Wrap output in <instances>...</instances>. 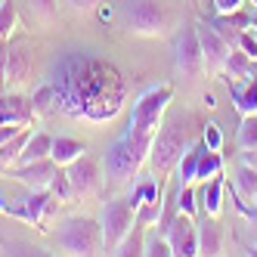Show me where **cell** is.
I'll list each match as a JSON object with an SVG mask.
<instances>
[{
	"mask_svg": "<svg viewBox=\"0 0 257 257\" xmlns=\"http://www.w3.org/2000/svg\"><path fill=\"white\" fill-rule=\"evenodd\" d=\"M53 90H56V108L75 121L105 124L112 121L127 102V81L108 59L93 53L71 50L59 56L50 68Z\"/></svg>",
	"mask_w": 257,
	"mask_h": 257,
	"instance_id": "1",
	"label": "cell"
},
{
	"mask_svg": "<svg viewBox=\"0 0 257 257\" xmlns=\"http://www.w3.org/2000/svg\"><path fill=\"white\" fill-rule=\"evenodd\" d=\"M195 124H198L195 112H174V115H164L158 134H155V140H152L149 158H146V164L152 168L155 177H164V180H168V177L177 171L180 158L195 146V137H192V127H195Z\"/></svg>",
	"mask_w": 257,
	"mask_h": 257,
	"instance_id": "2",
	"label": "cell"
},
{
	"mask_svg": "<svg viewBox=\"0 0 257 257\" xmlns=\"http://www.w3.org/2000/svg\"><path fill=\"white\" fill-rule=\"evenodd\" d=\"M56 245L62 254L71 257H93L102 254V226L99 220L93 217H65L59 220V229H56Z\"/></svg>",
	"mask_w": 257,
	"mask_h": 257,
	"instance_id": "3",
	"label": "cell"
},
{
	"mask_svg": "<svg viewBox=\"0 0 257 257\" xmlns=\"http://www.w3.org/2000/svg\"><path fill=\"white\" fill-rule=\"evenodd\" d=\"M118 25L134 38H161L168 31V13L158 0H124L118 10Z\"/></svg>",
	"mask_w": 257,
	"mask_h": 257,
	"instance_id": "4",
	"label": "cell"
},
{
	"mask_svg": "<svg viewBox=\"0 0 257 257\" xmlns=\"http://www.w3.org/2000/svg\"><path fill=\"white\" fill-rule=\"evenodd\" d=\"M149 158V146H143L137 140H131L127 134H121L112 146H108V152L102 158V168H105V177L115 183V186H124V183H131L140 168L146 164Z\"/></svg>",
	"mask_w": 257,
	"mask_h": 257,
	"instance_id": "5",
	"label": "cell"
},
{
	"mask_svg": "<svg viewBox=\"0 0 257 257\" xmlns=\"http://www.w3.org/2000/svg\"><path fill=\"white\" fill-rule=\"evenodd\" d=\"M174 68H177V75L189 78V81H195L198 75H205V56H201L195 22H186L174 34Z\"/></svg>",
	"mask_w": 257,
	"mask_h": 257,
	"instance_id": "6",
	"label": "cell"
},
{
	"mask_svg": "<svg viewBox=\"0 0 257 257\" xmlns=\"http://www.w3.org/2000/svg\"><path fill=\"white\" fill-rule=\"evenodd\" d=\"M99 226H102L105 254H112L121 245V238L134 229V205H131V198H108L102 205Z\"/></svg>",
	"mask_w": 257,
	"mask_h": 257,
	"instance_id": "7",
	"label": "cell"
},
{
	"mask_svg": "<svg viewBox=\"0 0 257 257\" xmlns=\"http://www.w3.org/2000/svg\"><path fill=\"white\" fill-rule=\"evenodd\" d=\"M56 205H59V201L53 198L50 189H31L25 198H13L4 214H10V217H16V220H25V223H34V226H41V229H47L44 223L53 217Z\"/></svg>",
	"mask_w": 257,
	"mask_h": 257,
	"instance_id": "8",
	"label": "cell"
},
{
	"mask_svg": "<svg viewBox=\"0 0 257 257\" xmlns=\"http://www.w3.org/2000/svg\"><path fill=\"white\" fill-rule=\"evenodd\" d=\"M31 81H34V47L28 41H10L4 90H22Z\"/></svg>",
	"mask_w": 257,
	"mask_h": 257,
	"instance_id": "9",
	"label": "cell"
},
{
	"mask_svg": "<svg viewBox=\"0 0 257 257\" xmlns=\"http://www.w3.org/2000/svg\"><path fill=\"white\" fill-rule=\"evenodd\" d=\"M195 28H198V44H201V56H205V71L211 78H220L223 75V65H226V59H229V53H232V47L220 38V34L205 22V19H198L195 22Z\"/></svg>",
	"mask_w": 257,
	"mask_h": 257,
	"instance_id": "10",
	"label": "cell"
},
{
	"mask_svg": "<svg viewBox=\"0 0 257 257\" xmlns=\"http://www.w3.org/2000/svg\"><path fill=\"white\" fill-rule=\"evenodd\" d=\"M164 238L171 242L174 257H195L198 254V223H195V217L177 211L174 220L168 223V229H164Z\"/></svg>",
	"mask_w": 257,
	"mask_h": 257,
	"instance_id": "11",
	"label": "cell"
},
{
	"mask_svg": "<svg viewBox=\"0 0 257 257\" xmlns=\"http://www.w3.org/2000/svg\"><path fill=\"white\" fill-rule=\"evenodd\" d=\"M65 171H68V180H71V189H75V198H96L99 195L105 177H102L99 164L93 158L81 155L78 161H71Z\"/></svg>",
	"mask_w": 257,
	"mask_h": 257,
	"instance_id": "12",
	"label": "cell"
},
{
	"mask_svg": "<svg viewBox=\"0 0 257 257\" xmlns=\"http://www.w3.org/2000/svg\"><path fill=\"white\" fill-rule=\"evenodd\" d=\"M34 105L31 96L22 90H0V124H16V127H31L34 124Z\"/></svg>",
	"mask_w": 257,
	"mask_h": 257,
	"instance_id": "13",
	"label": "cell"
},
{
	"mask_svg": "<svg viewBox=\"0 0 257 257\" xmlns=\"http://www.w3.org/2000/svg\"><path fill=\"white\" fill-rule=\"evenodd\" d=\"M56 171H59V164L53 158H38V161H28V164H13L7 171V177H13L16 183H22L28 189H50V180Z\"/></svg>",
	"mask_w": 257,
	"mask_h": 257,
	"instance_id": "14",
	"label": "cell"
},
{
	"mask_svg": "<svg viewBox=\"0 0 257 257\" xmlns=\"http://www.w3.org/2000/svg\"><path fill=\"white\" fill-rule=\"evenodd\" d=\"M205 22H208L229 47H235V44H238V34L251 28V13H245V10H235V13H214L211 19H205Z\"/></svg>",
	"mask_w": 257,
	"mask_h": 257,
	"instance_id": "15",
	"label": "cell"
},
{
	"mask_svg": "<svg viewBox=\"0 0 257 257\" xmlns=\"http://www.w3.org/2000/svg\"><path fill=\"white\" fill-rule=\"evenodd\" d=\"M223 195H226V177L223 174L205 180V183H201V189H198V208H201V214L220 217V211H223Z\"/></svg>",
	"mask_w": 257,
	"mask_h": 257,
	"instance_id": "16",
	"label": "cell"
},
{
	"mask_svg": "<svg viewBox=\"0 0 257 257\" xmlns=\"http://www.w3.org/2000/svg\"><path fill=\"white\" fill-rule=\"evenodd\" d=\"M198 254H205V257L223 254V229H220L217 217L211 214H201L198 220Z\"/></svg>",
	"mask_w": 257,
	"mask_h": 257,
	"instance_id": "17",
	"label": "cell"
},
{
	"mask_svg": "<svg viewBox=\"0 0 257 257\" xmlns=\"http://www.w3.org/2000/svg\"><path fill=\"white\" fill-rule=\"evenodd\" d=\"M254 75H257V59H254V56H248L245 50L232 47L229 59H226V65H223V78H226V84L248 81V78H254Z\"/></svg>",
	"mask_w": 257,
	"mask_h": 257,
	"instance_id": "18",
	"label": "cell"
},
{
	"mask_svg": "<svg viewBox=\"0 0 257 257\" xmlns=\"http://www.w3.org/2000/svg\"><path fill=\"white\" fill-rule=\"evenodd\" d=\"M229 87V96H232V105L238 115H257V75L248 78V81H235V84H226Z\"/></svg>",
	"mask_w": 257,
	"mask_h": 257,
	"instance_id": "19",
	"label": "cell"
},
{
	"mask_svg": "<svg viewBox=\"0 0 257 257\" xmlns=\"http://www.w3.org/2000/svg\"><path fill=\"white\" fill-rule=\"evenodd\" d=\"M81 155H87V146L81 140H71V137H53V152L50 158L59 164V168H68L71 161H78Z\"/></svg>",
	"mask_w": 257,
	"mask_h": 257,
	"instance_id": "20",
	"label": "cell"
},
{
	"mask_svg": "<svg viewBox=\"0 0 257 257\" xmlns=\"http://www.w3.org/2000/svg\"><path fill=\"white\" fill-rule=\"evenodd\" d=\"M232 189L238 192L242 201H254L257 198V168L248 161H242L232 174Z\"/></svg>",
	"mask_w": 257,
	"mask_h": 257,
	"instance_id": "21",
	"label": "cell"
},
{
	"mask_svg": "<svg viewBox=\"0 0 257 257\" xmlns=\"http://www.w3.org/2000/svg\"><path fill=\"white\" fill-rule=\"evenodd\" d=\"M31 134H34V127H22V131L16 134L13 140H7L4 146H0V161H4L7 171L13 168V164H19V158H22V152H25V143L31 140Z\"/></svg>",
	"mask_w": 257,
	"mask_h": 257,
	"instance_id": "22",
	"label": "cell"
},
{
	"mask_svg": "<svg viewBox=\"0 0 257 257\" xmlns=\"http://www.w3.org/2000/svg\"><path fill=\"white\" fill-rule=\"evenodd\" d=\"M201 149H205V143H195L192 149L180 158V164H177V186H189V183H195V174H198V155H201Z\"/></svg>",
	"mask_w": 257,
	"mask_h": 257,
	"instance_id": "23",
	"label": "cell"
},
{
	"mask_svg": "<svg viewBox=\"0 0 257 257\" xmlns=\"http://www.w3.org/2000/svg\"><path fill=\"white\" fill-rule=\"evenodd\" d=\"M161 214H164V195L143 201V205L134 211V223H137V226H143V229H152V226H158Z\"/></svg>",
	"mask_w": 257,
	"mask_h": 257,
	"instance_id": "24",
	"label": "cell"
},
{
	"mask_svg": "<svg viewBox=\"0 0 257 257\" xmlns=\"http://www.w3.org/2000/svg\"><path fill=\"white\" fill-rule=\"evenodd\" d=\"M53 152V137L38 131V134H31V140L25 143V152L19 158V164H28V161H38V158H50Z\"/></svg>",
	"mask_w": 257,
	"mask_h": 257,
	"instance_id": "25",
	"label": "cell"
},
{
	"mask_svg": "<svg viewBox=\"0 0 257 257\" xmlns=\"http://www.w3.org/2000/svg\"><path fill=\"white\" fill-rule=\"evenodd\" d=\"M223 155L220 152H214V149H201V155H198V174H195V180L198 183H205V180H211V177H217V174H223Z\"/></svg>",
	"mask_w": 257,
	"mask_h": 257,
	"instance_id": "26",
	"label": "cell"
},
{
	"mask_svg": "<svg viewBox=\"0 0 257 257\" xmlns=\"http://www.w3.org/2000/svg\"><path fill=\"white\" fill-rule=\"evenodd\" d=\"M143 245H146V229L134 223V229L121 238V245H118L112 254H115V257H140V254H143Z\"/></svg>",
	"mask_w": 257,
	"mask_h": 257,
	"instance_id": "27",
	"label": "cell"
},
{
	"mask_svg": "<svg viewBox=\"0 0 257 257\" xmlns=\"http://www.w3.org/2000/svg\"><path fill=\"white\" fill-rule=\"evenodd\" d=\"M50 192H53V198L59 201V205H75V189H71V180H68V171L65 168H59L56 174H53V180H50Z\"/></svg>",
	"mask_w": 257,
	"mask_h": 257,
	"instance_id": "28",
	"label": "cell"
},
{
	"mask_svg": "<svg viewBox=\"0 0 257 257\" xmlns=\"http://www.w3.org/2000/svg\"><path fill=\"white\" fill-rule=\"evenodd\" d=\"M31 105H34V115H38V118H44V115H50V112H56V90H53L50 81L34 90Z\"/></svg>",
	"mask_w": 257,
	"mask_h": 257,
	"instance_id": "29",
	"label": "cell"
},
{
	"mask_svg": "<svg viewBox=\"0 0 257 257\" xmlns=\"http://www.w3.org/2000/svg\"><path fill=\"white\" fill-rule=\"evenodd\" d=\"M25 4H28L31 19L41 22V25H50L59 13V0H25Z\"/></svg>",
	"mask_w": 257,
	"mask_h": 257,
	"instance_id": "30",
	"label": "cell"
},
{
	"mask_svg": "<svg viewBox=\"0 0 257 257\" xmlns=\"http://www.w3.org/2000/svg\"><path fill=\"white\" fill-rule=\"evenodd\" d=\"M235 143L242 152H251L257 149V115H245L242 124H238V134H235Z\"/></svg>",
	"mask_w": 257,
	"mask_h": 257,
	"instance_id": "31",
	"label": "cell"
},
{
	"mask_svg": "<svg viewBox=\"0 0 257 257\" xmlns=\"http://www.w3.org/2000/svg\"><path fill=\"white\" fill-rule=\"evenodd\" d=\"M143 254L146 257H171L174 251H171V242L164 238L155 226L152 229H146V245H143Z\"/></svg>",
	"mask_w": 257,
	"mask_h": 257,
	"instance_id": "32",
	"label": "cell"
},
{
	"mask_svg": "<svg viewBox=\"0 0 257 257\" xmlns=\"http://www.w3.org/2000/svg\"><path fill=\"white\" fill-rule=\"evenodd\" d=\"M19 22V10H16V0H0V38L10 41V34L16 31Z\"/></svg>",
	"mask_w": 257,
	"mask_h": 257,
	"instance_id": "33",
	"label": "cell"
},
{
	"mask_svg": "<svg viewBox=\"0 0 257 257\" xmlns=\"http://www.w3.org/2000/svg\"><path fill=\"white\" fill-rule=\"evenodd\" d=\"M177 211L189 214V217H198L201 214V208H198V192L192 189V183H189V186H177Z\"/></svg>",
	"mask_w": 257,
	"mask_h": 257,
	"instance_id": "34",
	"label": "cell"
},
{
	"mask_svg": "<svg viewBox=\"0 0 257 257\" xmlns=\"http://www.w3.org/2000/svg\"><path fill=\"white\" fill-rule=\"evenodd\" d=\"M201 143L208 146V149H214V152H220L223 149V134H220V127L217 124H201Z\"/></svg>",
	"mask_w": 257,
	"mask_h": 257,
	"instance_id": "35",
	"label": "cell"
},
{
	"mask_svg": "<svg viewBox=\"0 0 257 257\" xmlns=\"http://www.w3.org/2000/svg\"><path fill=\"white\" fill-rule=\"evenodd\" d=\"M229 195H232V201H235V208H238V214H245L251 223H257V198L254 201H242L238 198V192L235 189H229Z\"/></svg>",
	"mask_w": 257,
	"mask_h": 257,
	"instance_id": "36",
	"label": "cell"
},
{
	"mask_svg": "<svg viewBox=\"0 0 257 257\" xmlns=\"http://www.w3.org/2000/svg\"><path fill=\"white\" fill-rule=\"evenodd\" d=\"M235 47H238V50H245L248 56L257 59V34H254V28H248V31L238 34V44H235Z\"/></svg>",
	"mask_w": 257,
	"mask_h": 257,
	"instance_id": "37",
	"label": "cell"
},
{
	"mask_svg": "<svg viewBox=\"0 0 257 257\" xmlns=\"http://www.w3.org/2000/svg\"><path fill=\"white\" fill-rule=\"evenodd\" d=\"M65 4L75 10V13H93V10L102 4V0H65Z\"/></svg>",
	"mask_w": 257,
	"mask_h": 257,
	"instance_id": "38",
	"label": "cell"
},
{
	"mask_svg": "<svg viewBox=\"0 0 257 257\" xmlns=\"http://www.w3.org/2000/svg\"><path fill=\"white\" fill-rule=\"evenodd\" d=\"M242 7H245V0H214V13H235Z\"/></svg>",
	"mask_w": 257,
	"mask_h": 257,
	"instance_id": "39",
	"label": "cell"
},
{
	"mask_svg": "<svg viewBox=\"0 0 257 257\" xmlns=\"http://www.w3.org/2000/svg\"><path fill=\"white\" fill-rule=\"evenodd\" d=\"M7 56H10V41L0 38V90H4V71H7Z\"/></svg>",
	"mask_w": 257,
	"mask_h": 257,
	"instance_id": "40",
	"label": "cell"
},
{
	"mask_svg": "<svg viewBox=\"0 0 257 257\" xmlns=\"http://www.w3.org/2000/svg\"><path fill=\"white\" fill-rule=\"evenodd\" d=\"M19 131H22V127H16V124H0V146H4L7 140H13Z\"/></svg>",
	"mask_w": 257,
	"mask_h": 257,
	"instance_id": "41",
	"label": "cell"
},
{
	"mask_svg": "<svg viewBox=\"0 0 257 257\" xmlns=\"http://www.w3.org/2000/svg\"><path fill=\"white\" fill-rule=\"evenodd\" d=\"M96 10H99V19H112V16H115L112 7H96Z\"/></svg>",
	"mask_w": 257,
	"mask_h": 257,
	"instance_id": "42",
	"label": "cell"
},
{
	"mask_svg": "<svg viewBox=\"0 0 257 257\" xmlns=\"http://www.w3.org/2000/svg\"><path fill=\"white\" fill-rule=\"evenodd\" d=\"M245 161H248V164H254V168H257V149H251V152H245Z\"/></svg>",
	"mask_w": 257,
	"mask_h": 257,
	"instance_id": "43",
	"label": "cell"
},
{
	"mask_svg": "<svg viewBox=\"0 0 257 257\" xmlns=\"http://www.w3.org/2000/svg\"><path fill=\"white\" fill-rule=\"evenodd\" d=\"M251 28H254V31H257V7H254V10H251Z\"/></svg>",
	"mask_w": 257,
	"mask_h": 257,
	"instance_id": "44",
	"label": "cell"
},
{
	"mask_svg": "<svg viewBox=\"0 0 257 257\" xmlns=\"http://www.w3.org/2000/svg\"><path fill=\"white\" fill-rule=\"evenodd\" d=\"M248 254H251V257H257V245H251V248H248Z\"/></svg>",
	"mask_w": 257,
	"mask_h": 257,
	"instance_id": "45",
	"label": "cell"
},
{
	"mask_svg": "<svg viewBox=\"0 0 257 257\" xmlns=\"http://www.w3.org/2000/svg\"><path fill=\"white\" fill-rule=\"evenodd\" d=\"M4 211H7V201H4V198H0V214H4Z\"/></svg>",
	"mask_w": 257,
	"mask_h": 257,
	"instance_id": "46",
	"label": "cell"
},
{
	"mask_svg": "<svg viewBox=\"0 0 257 257\" xmlns=\"http://www.w3.org/2000/svg\"><path fill=\"white\" fill-rule=\"evenodd\" d=\"M0 174H7V168H4V161H0Z\"/></svg>",
	"mask_w": 257,
	"mask_h": 257,
	"instance_id": "47",
	"label": "cell"
},
{
	"mask_svg": "<svg viewBox=\"0 0 257 257\" xmlns=\"http://www.w3.org/2000/svg\"><path fill=\"white\" fill-rule=\"evenodd\" d=\"M254 34H257V31H254Z\"/></svg>",
	"mask_w": 257,
	"mask_h": 257,
	"instance_id": "48",
	"label": "cell"
}]
</instances>
